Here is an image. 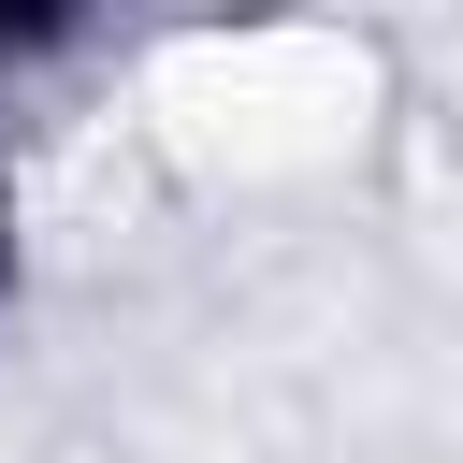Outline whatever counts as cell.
I'll return each instance as SVG.
<instances>
[{"instance_id":"6da1fadb","label":"cell","mask_w":463,"mask_h":463,"mask_svg":"<svg viewBox=\"0 0 463 463\" xmlns=\"http://www.w3.org/2000/svg\"><path fill=\"white\" fill-rule=\"evenodd\" d=\"M87 43H101L87 0H29V14H0V72H29V58H87Z\"/></svg>"},{"instance_id":"7a4b0ae2","label":"cell","mask_w":463,"mask_h":463,"mask_svg":"<svg viewBox=\"0 0 463 463\" xmlns=\"http://www.w3.org/2000/svg\"><path fill=\"white\" fill-rule=\"evenodd\" d=\"M14 289H29V188H14V159H0V318H14Z\"/></svg>"}]
</instances>
